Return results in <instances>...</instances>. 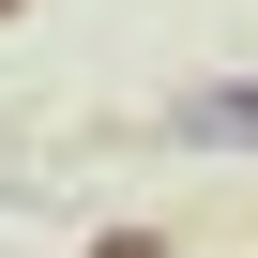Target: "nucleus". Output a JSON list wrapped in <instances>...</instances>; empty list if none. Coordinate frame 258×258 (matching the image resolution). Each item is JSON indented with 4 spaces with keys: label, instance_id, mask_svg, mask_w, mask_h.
<instances>
[{
    "label": "nucleus",
    "instance_id": "f257e3e1",
    "mask_svg": "<svg viewBox=\"0 0 258 258\" xmlns=\"http://www.w3.org/2000/svg\"><path fill=\"white\" fill-rule=\"evenodd\" d=\"M167 137H182V152H258V76H198V91H167Z\"/></svg>",
    "mask_w": 258,
    "mask_h": 258
},
{
    "label": "nucleus",
    "instance_id": "f03ea898",
    "mask_svg": "<svg viewBox=\"0 0 258 258\" xmlns=\"http://www.w3.org/2000/svg\"><path fill=\"white\" fill-rule=\"evenodd\" d=\"M91 258H167V228H106V243H91Z\"/></svg>",
    "mask_w": 258,
    "mask_h": 258
},
{
    "label": "nucleus",
    "instance_id": "7ed1b4c3",
    "mask_svg": "<svg viewBox=\"0 0 258 258\" xmlns=\"http://www.w3.org/2000/svg\"><path fill=\"white\" fill-rule=\"evenodd\" d=\"M0 16H31V0H0Z\"/></svg>",
    "mask_w": 258,
    "mask_h": 258
}]
</instances>
